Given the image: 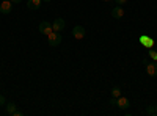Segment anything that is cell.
I'll return each instance as SVG.
<instances>
[{"instance_id":"cell-1","label":"cell","mask_w":157,"mask_h":116,"mask_svg":"<svg viewBox=\"0 0 157 116\" xmlns=\"http://www.w3.org/2000/svg\"><path fill=\"white\" fill-rule=\"evenodd\" d=\"M61 33L60 32H52L50 35H47V41H49V46L50 47H57V46H60V43H61Z\"/></svg>"},{"instance_id":"cell-2","label":"cell","mask_w":157,"mask_h":116,"mask_svg":"<svg viewBox=\"0 0 157 116\" xmlns=\"http://www.w3.org/2000/svg\"><path fill=\"white\" fill-rule=\"evenodd\" d=\"M39 32H41V35H44V36H47V35H50L52 32V24L50 22H47V21H43L41 24H39Z\"/></svg>"},{"instance_id":"cell-3","label":"cell","mask_w":157,"mask_h":116,"mask_svg":"<svg viewBox=\"0 0 157 116\" xmlns=\"http://www.w3.org/2000/svg\"><path fill=\"white\" fill-rule=\"evenodd\" d=\"M85 28L82 27V25H75V27L72 28V36L75 38V39H83L85 38Z\"/></svg>"},{"instance_id":"cell-4","label":"cell","mask_w":157,"mask_h":116,"mask_svg":"<svg viewBox=\"0 0 157 116\" xmlns=\"http://www.w3.org/2000/svg\"><path fill=\"white\" fill-rule=\"evenodd\" d=\"M64 27H66V22L61 17H57L54 21V24H52V30L54 32H61V30H64Z\"/></svg>"},{"instance_id":"cell-5","label":"cell","mask_w":157,"mask_h":116,"mask_svg":"<svg viewBox=\"0 0 157 116\" xmlns=\"http://www.w3.org/2000/svg\"><path fill=\"white\" fill-rule=\"evenodd\" d=\"M140 43H141V46H145L146 49H152L154 47V39L151 36H148V35H141L140 36Z\"/></svg>"},{"instance_id":"cell-6","label":"cell","mask_w":157,"mask_h":116,"mask_svg":"<svg viewBox=\"0 0 157 116\" xmlns=\"http://www.w3.org/2000/svg\"><path fill=\"white\" fill-rule=\"evenodd\" d=\"M11 9H13V2L11 0H3L2 5H0V13L2 14H10Z\"/></svg>"},{"instance_id":"cell-7","label":"cell","mask_w":157,"mask_h":116,"mask_svg":"<svg viewBox=\"0 0 157 116\" xmlns=\"http://www.w3.org/2000/svg\"><path fill=\"white\" fill-rule=\"evenodd\" d=\"M116 107H118V108H121V110H126V108H129V107H130V102H129V99H127V97L120 96V97L116 99Z\"/></svg>"},{"instance_id":"cell-8","label":"cell","mask_w":157,"mask_h":116,"mask_svg":"<svg viewBox=\"0 0 157 116\" xmlns=\"http://www.w3.org/2000/svg\"><path fill=\"white\" fill-rule=\"evenodd\" d=\"M146 72L149 77H155L157 75V61L152 60V63H146Z\"/></svg>"},{"instance_id":"cell-9","label":"cell","mask_w":157,"mask_h":116,"mask_svg":"<svg viewBox=\"0 0 157 116\" xmlns=\"http://www.w3.org/2000/svg\"><path fill=\"white\" fill-rule=\"evenodd\" d=\"M124 16V9H123V6L121 5H116L113 9H112V17H115V19H121Z\"/></svg>"},{"instance_id":"cell-10","label":"cell","mask_w":157,"mask_h":116,"mask_svg":"<svg viewBox=\"0 0 157 116\" xmlns=\"http://www.w3.org/2000/svg\"><path fill=\"white\" fill-rule=\"evenodd\" d=\"M41 2L43 0H29L27 6H29V9H38L39 6H41Z\"/></svg>"},{"instance_id":"cell-11","label":"cell","mask_w":157,"mask_h":116,"mask_svg":"<svg viewBox=\"0 0 157 116\" xmlns=\"http://www.w3.org/2000/svg\"><path fill=\"white\" fill-rule=\"evenodd\" d=\"M5 107H6V114H14V113H16V110H17L16 104H13V102H10V104H6Z\"/></svg>"},{"instance_id":"cell-12","label":"cell","mask_w":157,"mask_h":116,"mask_svg":"<svg viewBox=\"0 0 157 116\" xmlns=\"http://www.w3.org/2000/svg\"><path fill=\"white\" fill-rule=\"evenodd\" d=\"M146 114H149V116H157L155 105H148V107H146Z\"/></svg>"},{"instance_id":"cell-13","label":"cell","mask_w":157,"mask_h":116,"mask_svg":"<svg viewBox=\"0 0 157 116\" xmlns=\"http://www.w3.org/2000/svg\"><path fill=\"white\" fill-rule=\"evenodd\" d=\"M120 96H121V89L118 88V86H116V88H113V89H112V97H116V99H118Z\"/></svg>"},{"instance_id":"cell-14","label":"cell","mask_w":157,"mask_h":116,"mask_svg":"<svg viewBox=\"0 0 157 116\" xmlns=\"http://www.w3.org/2000/svg\"><path fill=\"white\" fill-rule=\"evenodd\" d=\"M148 55H149V58H151V60L157 61V50H152V49H149V52H148Z\"/></svg>"},{"instance_id":"cell-15","label":"cell","mask_w":157,"mask_h":116,"mask_svg":"<svg viewBox=\"0 0 157 116\" xmlns=\"http://www.w3.org/2000/svg\"><path fill=\"white\" fill-rule=\"evenodd\" d=\"M5 104H6V100H5V97H3L2 94H0V107H3Z\"/></svg>"},{"instance_id":"cell-16","label":"cell","mask_w":157,"mask_h":116,"mask_svg":"<svg viewBox=\"0 0 157 116\" xmlns=\"http://www.w3.org/2000/svg\"><path fill=\"white\" fill-rule=\"evenodd\" d=\"M116 2V5H124V3H127V0H115Z\"/></svg>"},{"instance_id":"cell-17","label":"cell","mask_w":157,"mask_h":116,"mask_svg":"<svg viewBox=\"0 0 157 116\" xmlns=\"http://www.w3.org/2000/svg\"><path fill=\"white\" fill-rule=\"evenodd\" d=\"M110 105H112V107L116 105V97H112V99H110Z\"/></svg>"},{"instance_id":"cell-18","label":"cell","mask_w":157,"mask_h":116,"mask_svg":"<svg viewBox=\"0 0 157 116\" xmlns=\"http://www.w3.org/2000/svg\"><path fill=\"white\" fill-rule=\"evenodd\" d=\"M22 114H24V113H22L21 110H16V113H14V114H13V116H22Z\"/></svg>"},{"instance_id":"cell-19","label":"cell","mask_w":157,"mask_h":116,"mask_svg":"<svg viewBox=\"0 0 157 116\" xmlns=\"http://www.w3.org/2000/svg\"><path fill=\"white\" fill-rule=\"evenodd\" d=\"M11 2H13V3H21L22 0H11Z\"/></svg>"},{"instance_id":"cell-20","label":"cell","mask_w":157,"mask_h":116,"mask_svg":"<svg viewBox=\"0 0 157 116\" xmlns=\"http://www.w3.org/2000/svg\"><path fill=\"white\" fill-rule=\"evenodd\" d=\"M43 2H47L49 3V2H52V0H43Z\"/></svg>"},{"instance_id":"cell-21","label":"cell","mask_w":157,"mask_h":116,"mask_svg":"<svg viewBox=\"0 0 157 116\" xmlns=\"http://www.w3.org/2000/svg\"><path fill=\"white\" fill-rule=\"evenodd\" d=\"M104 2H110V0H104Z\"/></svg>"},{"instance_id":"cell-22","label":"cell","mask_w":157,"mask_h":116,"mask_svg":"<svg viewBox=\"0 0 157 116\" xmlns=\"http://www.w3.org/2000/svg\"><path fill=\"white\" fill-rule=\"evenodd\" d=\"M155 110H157V104H155Z\"/></svg>"},{"instance_id":"cell-23","label":"cell","mask_w":157,"mask_h":116,"mask_svg":"<svg viewBox=\"0 0 157 116\" xmlns=\"http://www.w3.org/2000/svg\"><path fill=\"white\" fill-rule=\"evenodd\" d=\"M155 50H157V47H155Z\"/></svg>"}]
</instances>
